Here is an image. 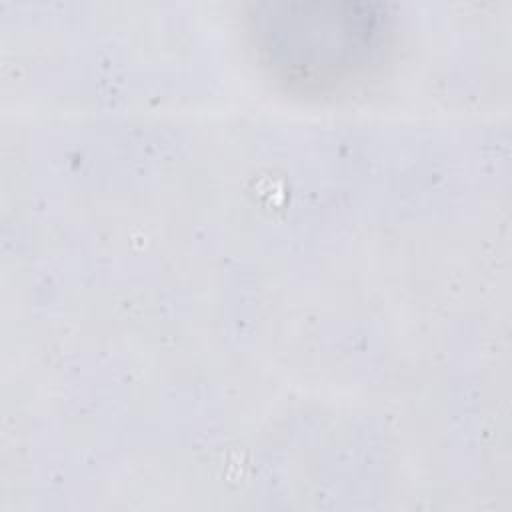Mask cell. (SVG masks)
<instances>
[{
    "mask_svg": "<svg viewBox=\"0 0 512 512\" xmlns=\"http://www.w3.org/2000/svg\"><path fill=\"white\" fill-rule=\"evenodd\" d=\"M382 14L370 4H272L260 20L266 24V50L304 76L324 78L370 52L380 34Z\"/></svg>",
    "mask_w": 512,
    "mask_h": 512,
    "instance_id": "6da1fadb",
    "label": "cell"
}]
</instances>
